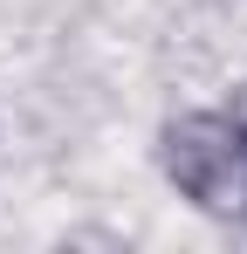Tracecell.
<instances>
[{
  "mask_svg": "<svg viewBox=\"0 0 247 254\" xmlns=\"http://www.w3.org/2000/svg\"><path fill=\"white\" fill-rule=\"evenodd\" d=\"M151 158H158V179L199 213V220H241L247 206V158L241 137L227 124V110H172L151 137Z\"/></svg>",
  "mask_w": 247,
  "mask_h": 254,
  "instance_id": "obj_1",
  "label": "cell"
},
{
  "mask_svg": "<svg viewBox=\"0 0 247 254\" xmlns=\"http://www.w3.org/2000/svg\"><path fill=\"white\" fill-rule=\"evenodd\" d=\"M234 227H241V234H247V206H241V220H234Z\"/></svg>",
  "mask_w": 247,
  "mask_h": 254,
  "instance_id": "obj_3",
  "label": "cell"
},
{
  "mask_svg": "<svg viewBox=\"0 0 247 254\" xmlns=\"http://www.w3.org/2000/svg\"><path fill=\"white\" fill-rule=\"evenodd\" d=\"M220 110H227V124H234V137H241V158H247V83L227 89V103H220Z\"/></svg>",
  "mask_w": 247,
  "mask_h": 254,
  "instance_id": "obj_2",
  "label": "cell"
}]
</instances>
